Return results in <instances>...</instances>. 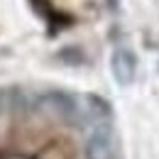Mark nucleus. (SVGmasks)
<instances>
[{"label":"nucleus","instance_id":"obj_2","mask_svg":"<svg viewBox=\"0 0 159 159\" xmlns=\"http://www.w3.org/2000/svg\"><path fill=\"white\" fill-rule=\"evenodd\" d=\"M110 74H113L118 86L127 88L137 76V57H135V52L127 49V47H118L113 52V57H110Z\"/></svg>","mask_w":159,"mask_h":159},{"label":"nucleus","instance_id":"obj_1","mask_svg":"<svg viewBox=\"0 0 159 159\" xmlns=\"http://www.w3.org/2000/svg\"><path fill=\"white\" fill-rule=\"evenodd\" d=\"M86 159H118V139L110 122H98L83 144Z\"/></svg>","mask_w":159,"mask_h":159},{"label":"nucleus","instance_id":"obj_4","mask_svg":"<svg viewBox=\"0 0 159 159\" xmlns=\"http://www.w3.org/2000/svg\"><path fill=\"white\" fill-rule=\"evenodd\" d=\"M5 98H7V93H5V91H0V113L5 110Z\"/></svg>","mask_w":159,"mask_h":159},{"label":"nucleus","instance_id":"obj_3","mask_svg":"<svg viewBox=\"0 0 159 159\" xmlns=\"http://www.w3.org/2000/svg\"><path fill=\"white\" fill-rule=\"evenodd\" d=\"M39 105L52 113V115H59V118H71L76 115V100L61 91H52V93H44L39 98Z\"/></svg>","mask_w":159,"mask_h":159}]
</instances>
